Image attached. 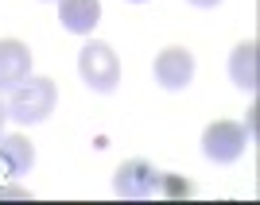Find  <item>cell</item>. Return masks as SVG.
Segmentation results:
<instances>
[{
  "label": "cell",
  "mask_w": 260,
  "mask_h": 205,
  "mask_svg": "<svg viewBox=\"0 0 260 205\" xmlns=\"http://www.w3.org/2000/svg\"><path fill=\"white\" fill-rule=\"evenodd\" d=\"M54 101H58V89L51 77H23L20 86H12L8 116L16 124H39L54 112Z\"/></svg>",
  "instance_id": "1"
},
{
  "label": "cell",
  "mask_w": 260,
  "mask_h": 205,
  "mask_svg": "<svg viewBox=\"0 0 260 205\" xmlns=\"http://www.w3.org/2000/svg\"><path fill=\"white\" fill-rule=\"evenodd\" d=\"M78 74H82V81L89 89L113 93L117 81H120V62H117V54H113V47L101 43V39H89L82 47V54H78Z\"/></svg>",
  "instance_id": "2"
},
{
  "label": "cell",
  "mask_w": 260,
  "mask_h": 205,
  "mask_svg": "<svg viewBox=\"0 0 260 205\" xmlns=\"http://www.w3.org/2000/svg\"><path fill=\"white\" fill-rule=\"evenodd\" d=\"M252 132L241 128L237 120H214L206 132H202V151L210 162H237L249 147Z\"/></svg>",
  "instance_id": "3"
},
{
  "label": "cell",
  "mask_w": 260,
  "mask_h": 205,
  "mask_svg": "<svg viewBox=\"0 0 260 205\" xmlns=\"http://www.w3.org/2000/svg\"><path fill=\"white\" fill-rule=\"evenodd\" d=\"M159 182H163V174L155 171L148 159H128V162H120L117 178H113L117 194H120V197H132V201L159 194Z\"/></svg>",
  "instance_id": "4"
},
{
  "label": "cell",
  "mask_w": 260,
  "mask_h": 205,
  "mask_svg": "<svg viewBox=\"0 0 260 205\" xmlns=\"http://www.w3.org/2000/svg\"><path fill=\"white\" fill-rule=\"evenodd\" d=\"M155 81L163 89H186L190 77H194V54L186 47H167V51L155 54Z\"/></svg>",
  "instance_id": "5"
},
{
  "label": "cell",
  "mask_w": 260,
  "mask_h": 205,
  "mask_svg": "<svg viewBox=\"0 0 260 205\" xmlns=\"http://www.w3.org/2000/svg\"><path fill=\"white\" fill-rule=\"evenodd\" d=\"M31 74V51L20 39H0V89L20 86Z\"/></svg>",
  "instance_id": "6"
},
{
  "label": "cell",
  "mask_w": 260,
  "mask_h": 205,
  "mask_svg": "<svg viewBox=\"0 0 260 205\" xmlns=\"http://www.w3.org/2000/svg\"><path fill=\"white\" fill-rule=\"evenodd\" d=\"M35 167V147L27 136H0V171L8 178H20Z\"/></svg>",
  "instance_id": "7"
},
{
  "label": "cell",
  "mask_w": 260,
  "mask_h": 205,
  "mask_svg": "<svg viewBox=\"0 0 260 205\" xmlns=\"http://www.w3.org/2000/svg\"><path fill=\"white\" fill-rule=\"evenodd\" d=\"M58 20L66 31L89 35L101 20V0H58Z\"/></svg>",
  "instance_id": "8"
},
{
  "label": "cell",
  "mask_w": 260,
  "mask_h": 205,
  "mask_svg": "<svg viewBox=\"0 0 260 205\" xmlns=\"http://www.w3.org/2000/svg\"><path fill=\"white\" fill-rule=\"evenodd\" d=\"M229 77L241 89H256V43H237L229 54Z\"/></svg>",
  "instance_id": "9"
},
{
  "label": "cell",
  "mask_w": 260,
  "mask_h": 205,
  "mask_svg": "<svg viewBox=\"0 0 260 205\" xmlns=\"http://www.w3.org/2000/svg\"><path fill=\"white\" fill-rule=\"evenodd\" d=\"M194 8H214V4H221V0H190Z\"/></svg>",
  "instance_id": "10"
},
{
  "label": "cell",
  "mask_w": 260,
  "mask_h": 205,
  "mask_svg": "<svg viewBox=\"0 0 260 205\" xmlns=\"http://www.w3.org/2000/svg\"><path fill=\"white\" fill-rule=\"evenodd\" d=\"M4 120H8V105L0 101V132H4Z\"/></svg>",
  "instance_id": "11"
},
{
  "label": "cell",
  "mask_w": 260,
  "mask_h": 205,
  "mask_svg": "<svg viewBox=\"0 0 260 205\" xmlns=\"http://www.w3.org/2000/svg\"><path fill=\"white\" fill-rule=\"evenodd\" d=\"M132 4H144V0H132Z\"/></svg>",
  "instance_id": "12"
}]
</instances>
